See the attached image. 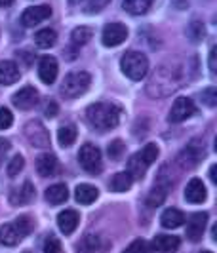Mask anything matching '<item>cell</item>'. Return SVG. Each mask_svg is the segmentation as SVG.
Returning a JSON list of instances; mask_svg holds the SVG:
<instances>
[{"instance_id": "6da1fadb", "label": "cell", "mask_w": 217, "mask_h": 253, "mask_svg": "<svg viewBox=\"0 0 217 253\" xmlns=\"http://www.w3.org/2000/svg\"><path fill=\"white\" fill-rule=\"evenodd\" d=\"M122 109L115 103H93L86 109V120L97 131H109L118 126Z\"/></svg>"}, {"instance_id": "7a4b0ae2", "label": "cell", "mask_w": 217, "mask_h": 253, "mask_svg": "<svg viewBox=\"0 0 217 253\" xmlns=\"http://www.w3.org/2000/svg\"><path fill=\"white\" fill-rule=\"evenodd\" d=\"M181 80H183L181 69H175L172 65H162L151 78V82L147 86V93L153 97H164L168 93L181 88Z\"/></svg>"}, {"instance_id": "3957f363", "label": "cell", "mask_w": 217, "mask_h": 253, "mask_svg": "<svg viewBox=\"0 0 217 253\" xmlns=\"http://www.w3.org/2000/svg\"><path fill=\"white\" fill-rule=\"evenodd\" d=\"M120 69L130 80H141L149 73V59L141 51H126L120 59Z\"/></svg>"}, {"instance_id": "277c9868", "label": "cell", "mask_w": 217, "mask_h": 253, "mask_svg": "<svg viewBox=\"0 0 217 253\" xmlns=\"http://www.w3.org/2000/svg\"><path fill=\"white\" fill-rule=\"evenodd\" d=\"M89 84H91V76L86 71H75L65 76L63 84H61V93L69 99H75L88 91Z\"/></svg>"}, {"instance_id": "5b68a950", "label": "cell", "mask_w": 217, "mask_h": 253, "mask_svg": "<svg viewBox=\"0 0 217 253\" xmlns=\"http://www.w3.org/2000/svg\"><path fill=\"white\" fill-rule=\"evenodd\" d=\"M78 162L80 166L88 171V173H99L101 171V151L91 145V143H86L80 147L78 151Z\"/></svg>"}, {"instance_id": "8992f818", "label": "cell", "mask_w": 217, "mask_h": 253, "mask_svg": "<svg viewBox=\"0 0 217 253\" xmlns=\"http://www.w3.org/2000/svg\"><path fill=\"white\" fill-rule=\"evenodd\" d=\"M23 133H25L27 141H29L33 147H39V149L50 147V133H48V129L44 127V124L39 122V120L27 122L25 127H23Z\"/></svg>"}, {"instance_id": "52a82bcc", "label": "cell", "mask_w": 217, "mask_h": 253, "mask_svg": "<svg viewBox=\"0 0 217 253\" xmlns=\"http://www.w3.org/2000/svg\"><path fill=\"white\" fill-rule=\"evenodd\" d=\"M194 111H196V107H194V101H192V99H189V97H179V99H175L174 105H172L168 120L174 122V124L185 122L187 118H191L192 114H194Z\"/></svg>"}, {"instance_id": "ba28073f", "label": "cell", "mask_w": 217, "mask_h": 253, "mask_svg": "<svg viewBox=\"0 0 217 253\" xmlns=\"http://www.w3.org/2000/svg\"><path fill=\"white\" fill-rule=\"evenodd\" d=\"M128 38V29L122 23H109L103 29L101 40L107 48H115V46H120L124 40Z\"/></svg>"}, {"instance_id": "9c48e42d", "label": "cell", "mask_w": 217, "mask_h": 253, "mask_svg": "<svg viewBox=\"0 0 217 253\" xmlns=\"http://www.w3.org/2000/svg\"><path fill=\"white\" fill-rule=\"evenodd\" d=\"M202 158H204V145H202L200 141H192L191 145L179 154L177 162L181 168L191 169V168H194Z\"/></svg>"}, {"instance_id": "30bf717a", "label": "cell", "mask_w": 217, "mask_h": 253, "mask_svg": "<svg viewBox=\"0 0 217 253\" xmlns=\"http://www.w3.org/2000/svg\"><path fill=\"white\" fill-rule=\"evenodd\" d=\"M12 101L19 111H29V109L37 107V103H39V91L33 88V86H25V88H21L19 91L13 93Z\"/></svg>"}, {"instance_id": "8fae6325", "label": "cell", "mask_w": 217, "mask_h": 253, "mask_svg": "<svg viewBox=\"0 0 217 253\" xmlns=\"http://www.w3.org/2000/svg\"><path fill=\"white\" fill-rule=\"evenodd\" d=\"M206 225H208V213H204V211L192 213L189 217V223H187V238L191 242H198L204 234Z\"/></svg>"}, {"instance_id": "7c38bea8", "label": "cell", "mask_w": 217, "mask_h": 253, "mask_svg": "<svg viewBox=\"0 0 217 253\" xmlns=\"http://www.w3.org/2000/svg\"><path fill=\"white\" fill-rule=\"evenodd\" d=\"M50 15H51L50 6H31L21 15V23H23V27H35L39 25V23H42V21H46Z\"/></svg>"}, {"instance_id": "4fadbf2b", "label": "cell", "mask_w": 217, "mask_h": 253, "mask_svg": "<svg viewBox=\"0 0 217 253\" xmlns=\"http://www.w3.org/2000/svg\"><path fill=\"white\" fill-rule=\"evenodd\" d=\"M57 71H59V67H57L55 57H51V55H44V57L40 59L39 76L44 84H53V82H55V78H57Z\"/></svg>"}, {"instance_id": "5bb4252c", "label": "cell", "mask_w": 217, "mask_h": 253, "mask_svg": "<svg viewBox=\"0 0 217 253\" xmlns=\"http://www.w3.org/2000/svg\"><path fill=\"white\" fill-rule=\"evenodd\" d=\"M37 171H39L40 177H53V175L59 171V162H57V158H55L53 154H50V152L39 156V160H37Z\"/></svg>"}, {"instance_id": "9a60e30c", "label": "cell", "mask_w": 217, "mask_h": 253, "mask_svg": "<svg viewBox=\"0 0 217 253\" xmlns=\"http://www.w3.org/2000/svg\"><path fill=\"white\" fill-rule=\"evenodd\" d=\"M80 223V215L75 210H65L57 215V227L63 234H73Z\"/></svg>"}, {"instance_id": "2e32d148", "label": "cell", "mask_w": 217, "mask_h": 253, "mask_svg": "<svg viewBox=\"0 0 217 253\" xmlns=\"http://www.w3.org/2000/svg\"><path fill=\"white\" fill-rule=\"evenodd\" d=\"M185 200L191 204H202L206 200V187L200 179H191L185 187Z\"/></svg>"}, {"instance_id": "e0dca14e", "label": "cell", "mask_w": 217, "mask_h": 253, "mask_svg": "<svg viewBox=\"0 0 217 253\" xmlns=\"http://www.w3.org/2000/svg\"><path fill=\"white\" fill-rule=\"evenodd\" d=\"M19 67L10 61V59H4L0 61V84L2 86H10V84H15L19 80Z\"/></svg>"}, {"instance_id": "ac0fdd59", "label": "cell", "mask_w": 217, "mask_h": 253, "mask_svg": "<svg viewBox=\"0 0 217 253\" xmlns=\"http://www.w3.org/2000/svg\"><path fill=\"white\" fill-rule=\"evenodd\" d=\"M181 240L174 234H158L153 240V248L160 253H174L179 250Z\"/></svg>"}, {"instance_id": "d6986e66", "label": "cell", "mask_w": 217, "mask_h": 253, "mask_svg": "<svg viewBox=\"0 0 217 253\" xmlns=\"http://www.w3.org/2000/svg\"><path fill=\"white\" fill-rule=\"evenodd\" d=\"M168 190H170V183H164V179H160L153 187V190L149 192V196H147V200H145L147 206H149V208H158L160 204L166 200Z\"/></svg>"}, {"instance_id": "ffe728a7", "label": "cell", "mask_w": 217, "mask_h": 253, "mask_svg": "<svg viewBox=\"0 0 217 253\" xmlns=\"http://www.w3.org/2000/svg\"><path fill=\"white\" fill-rule=\"evenodd\" d=\"M35 198V187L31 181H25L23 187L19 189H13V192L10 194V202L13 206H19V204H29L31 200Z\"/></svg>"}, {"instance_id": "44dd1931", "label": "cell", "mask_w": 217, "mask_h": 253, "mask_svg": "<svg viewBox=\"0 0 217 253\" xmlns=\"http://www.w3.org/2000/svg\"><path fill=\"white\" fill-rule=\"evenodd\" d=\"M97 196H99V190L95 189L93 185H88V183L78 185L77 190H75V198H77V202L82 204V206L93 204L97 200Z\"/></svg>"}, {"instance_id": "7402d4cb", "label": "cell", "mask_w": 217, "mask_h": 253, "mask_svg": "<svg viewBox=\"0 0 217 253\" xmlns=\"http://www.w3.org/2000/svg\"><path fill=\"white\" fill-rule=\"evenodd\" d=\"M160 223L164 228H179L183 223H185V215L175 210V208H168L166 211L160 217Z\"/></svg>"}, {"instance_id": "603a6c76", "label": "cell", "mask_w": 217, "mask_h": 253, "mask_svg": "<svg viewBox=\"0 0 217 253\" xmlns=\"http://www.w3.org/2000/svg\"><path fill=\"white\" fill-rule=\"evenodd\" d=\"M67 198H69V190H67V185H63V183H55L46 190V200L53 206L63 204Z\"/></svg>"}, {"instance_id": "cb8c5ba5", "label": "cell", "mask_w": 217, "mask_h": 253, "mask_svg": "<svg viewBox=\"0 0 217 253\" xmlns=\"http://www.w3.org/2000/svg\"><path fill=\"white\" fill-rule=\"evenodd\" d=\"M19 242H21V234L17 232V228L13 227V223L0 227V244L2 246H15Z\"/></svg>"}, {"instance_id": "d4e9b609", "label": "cell", "mask_w": 217, "mask_h": 253, "mask_svg": "<svg viewBox=\"0 0 217 253\" xmlns=\"http://www.w3.org/2000/svg\"><path fill=\"white\" fill-rule=\"evenodd\" d=\"M131 183H133V179H131V175H130L128 171H120V173L113 175L109 187H111L113 192H126L131 187Z\"/></svg>"}, {"instance_id": "484cf974", "label": "cell", "mask_w": 217, "mask_h": 253, "mask_svg": "<svg viewBox=\"0 0 217 253\" xmlns=\"http://www.w3.org/2000/svg\"><path fill=\"white\" fill-rule=\"evenodd\" d=\"M77 135H78L77 127L73 126V124H65L57 131V141H59L61 147H71L77 141Z\"/></svg>"}, {"instance_id": "4316f807", "label": "cell", "mask_w": 217, "mask_h": 253, "mask_svg": "<svg viewBox=\"0 0 217 253\" xmlns=\"http://www.w3.org/2000/svg\"><path fill=\"white\" fill-rule=\"evenodd\" d=\"M99 244H101V238H99V236H95V234H86V236L77 244V252L78 253H95L99 250Z\"/></svg>"}, {"instance_id": "83f0119b", "label": "cell", "mask_w": 217, "mask_h": 253, "mask_svg": "<svg viewBox=\"0 0 217 253\" xmlns=\"http://www.w3.org/2000/svg\"><path fill=\"white\" fill-rule=\"evenodd\" d=\"M55 40H57V33L53 29H42V31H39L35 35V42H37V46L42 48V50L51 48L55 44Z\"/></svg>"}, {"instance_id": "f1b7e54d", "label": "cell", "mask_w": 217, "mask_h": 253, "mask_svg": "<svg viewBox=\"0 0 217 253\" xmlns=\"http://www.w3.org/2000/svg\"><path fill=\"white\" fill-rule=\"evenodd\" d=\"M153 0H124V10L131 15H141L151 8Z\"/></svg>"}, {"instance_id": "f546056e", "label": "cell", "mask_w": 217, "mask_h": 253, "mask_svg": "<svg viewBox=\"0 0 217 253\" xmlns=\"http://www.w3.org/2000/svg\"><path fill=\"white\" fill-rule=\"evenodd\" d=\"M158 145H154V143H149V145H145L139 152H137V156L141 158V162L145 166H151L153 162H156V158H158Z\"/></svg>"}, {"instance_id": "4dcf8cb0", "label": "cell", "mask_w": 217, "mask_h": 253, "mask_svg": "<svg viewBox=\"0 0 217 253\" xmlns=\"http://www.w3.org/2000/svg\"><path fill=\"white\" fill-rule=\"evenodd\" d=\"M91 37H93V31H91L89 27H77V29L73 31V35H71L73 42H75L77 46L88 44L89 40H91Z\"/></svg>"}, {"instance_id": "1f68e13d", "label": "cell", "mask_w": 217, "mask_h": 253, "mask_svg": "<svg viewBox=\"0 0 217 253\" xmlns=\"http://www.w3.org/2000/svg\"><path fill=\"white\" fill-rule=\"evenodd\" d=\"M13 227L17 228V232L21 234V238L27 236V234H31L33 232V228H35V223H33V219L29 215H19L15 219V223H13Z\"/></svg>"}, {"instance_id": "d6a6232c", "label": "cell", "mask_w": 217, "mask_h": 253, "mask_svg": "<svg viewBox=\"0 0 217 253\" xmlns=\"http://www.w3.org/2000/svg\"><path fill=\"white\" fill-rule=\"evenodd\" d=\"M187 37L191 38L192 42H200V40L206 37L204 23H200V21H192L191 25H189V29H187Z\"/></svg>"}, {"instance_id": "836d02e7", "label": "cell", "mask_w": 217, "mask_h": 253, "mask_svg": "<svg viewBox=\"0 0 217 253\" xmlns=\"http://www.w3.org/2000/svg\"><path fill=\"white\" fill-rule=\"evenodd\" d=\"M25 168V160H23V156L21 154H15L12 160L8 162V168H6V171H8V175L10 177H15V175H19V171Z\"/></svg>"}, {"instance_id": "e575fe53", "label": "cell", "mask_w": 217, "mask_h": 253, "mask_svg": "<svg viewBox=\"0 0 217 253\" xmlns=\"http://www.w3.org/2000/svg\"><path fill=\"white\" fill-rule=\"evenodd\" d=\"M44 253H63L61 242L57 240L53 234H50V236L44 240Z\"/></svg>"}, {"instance_id": "d590c367", "label": "cell", "mask_w": 217, "mask_h": 253, "mask_svg": "<svg viewBox=\"0 0 217 253\" xmlns=\"http://www.w3.org/2000/svg\"><path fill=\"white\" fill-rule=\"evenodd\" d=\"M122 253H149V246H147V242L137 238V240H133L130 244L128 248L124 250Z\"/></svg>"}, {"instance_id": "8d00e7d4", "label": "cell", "mask_w": 217, "mask_h": 253, "mask_svg": "<svg viewBox=\"0 0 217 253\" xmlns=\"http://www.w3.org/2000/svg\"><path fill=\"white\" fill-rule=\"evenodd\" d=\"M13 122V116H12V111L10 109H6V107H0V129H6V127H10Z\"/></svg>"}, {"instance_id": "74e56055", "label": "cell", "mask_w": 217, "mask_h": 253, "mask_svg": "<svg viewBox=\"0 0 217 253\" xmlns=\"http://www.w3.org/2000/svg\"><path fill=\"white\" fill-rule=\"evenodd\" d=\"M111 0H89L88 2V6H86V12L88 13H97V12H101L103 8L109 4Z\"/></svg>"}, {"instance_id": "f35d334b", "label": "cell", "mask_w": 217, "mask_h": 253, "mask_svg": "<svg viewBox=\"0 0 217 253\" xmlns=\"http://www.w3.org/2000/svg\"><path fill=\"white\" fill-rule=\"evenodd\" d=\"M122 151H124V143L120 139L113 141V143L109 145V156H111V158H118V156L122 154Z\"/></svg>"}, {"instance_id": "ab89813d", "label": "cell", "mask_w": 217, "mask_h": 253, "mask_svg": "<svg viewBox=\"0 0 217 253\" xmlns=\"http://www.w3.org/2000/svg\"><path fill=\"white\" fill-rule=\"evenodd\" d=\"M202 97L206 99V105L208 107H216V101H217V97H216V88H208L202 91Z\"/></svg>"}, {"instance_id": "60d3db41", "label": "cell", "mask_w": 217, "mask_h": 253, "mask_svg": "<svg viewBox=\"0 0 217 253\" xmlns=\"http://www.w3.org/2000/svg\"><path fill=\"white\" fill-rule=\"evenodd\" d=\"M57 111H59L57 103L51 101V99L48 103H46V107H44V114H46L48 118H53V116H57Z\"/></svg>"}, {"instance_id": "b9f144b4", "label": "cell", "mask_w": 217, "mask_h": 253, "mask_svg": "<svg viewBox=\"0 0 217 253\" xmlns=\"http://www.w3.org/2000/svg\"><path fill=\"white\" fill-rule=\"evenodd\" d=\"M8 151H10V141L0 137V156H4Z\"/></svg>"}, {"instance_id": "7bdbcfd3", "label": "cell", "mask_w": 217, "mask_h": 253, "mask_svg": "<svg viewBox=\"0 0 217 253\" xmlns=\"http://www.w3.org/2000/svg\"><path fill=\"white\" fill-rule=\"evenodd\" d=\"M210 69H212V73H216L217 67H216V46L212 48V51H210Z\"/></svg>"}, {"instance_id": "ee69618b", "label": "cell", "mask_w": 217, "mask_h": 253, "mask_svg": "<svg viewBox=\"0 0 217 253\" xmlns=\"http://www.w3.org/2000/svg\"><path fill=\"white\" fill-rule=\"evenodd\" d=\"M216 171H217V168H216V166H212V168H210V179H212V181H214V183H216V181H217V177H216Z\"/></svg>"}, {"instance_id": "f6af8a7d", "label": "cell", "mask_w": 217, "mask_h": 253, "mask_svg": "<svg viewBox=\"0 0 217 253\" xmlns=\"http://www.w3.org/2000/svg\"><path fill=\"white\" fill-rule=\"evenodd\" d=\"M13 0H0V8H6V6H10Z\"/></svg>"}, {"instance_id": "bcb514c9", "label": "cell", "mask_w": 217, "mask_h": 253, "mask_svg": "<svg viewBox=\"0 0 217 253\" xmlns=\"http://www.w3.org/2000/svg\"><path fill=\"white\" fill-rule=\"evenodd\" d=\"M69 2H73V4H77V2H80V0H69Z\"/></svg>"}, {"instance_id": "7dc6e473", "label": "cell", "mask_w": 217, "mask_h": 253, "mask_svg": "<svg viewBox=\"0 0 217 253\" xmlns=\"http://www.w3.org/2000/svg\"><path fill=\"white\" fill-rule=\"evenodd\" d=\"M2 158H4V156H0V166H2Z\"/></svg>"}, {"instance_id": "c3c4849f", "label": "cell", "mask_w": 217, "mask_h": 253, "mask_svg": "<svg viewBox=\"0 0 217 253\" xmlns=\"http://www.w3.org/2000/svg\"><path fill=\"white\" fill-rule=\"evenodd\" d=\"M202 253H212V252H202Z\"/></svg>"}, {"instance_id": "681fc988", "label": "cell", "mask_w": 217, "mask_h": 253, "mask_svg": "<svg viewBox=\"0 0 217 253\" xmlns=\"http://www.w3.org/2000/svg\"><path fill=\"white\" fill-rule=\"evenodd\" d=\"M25 253H29V252H25Z\"/></svg>"}]
</instances>
